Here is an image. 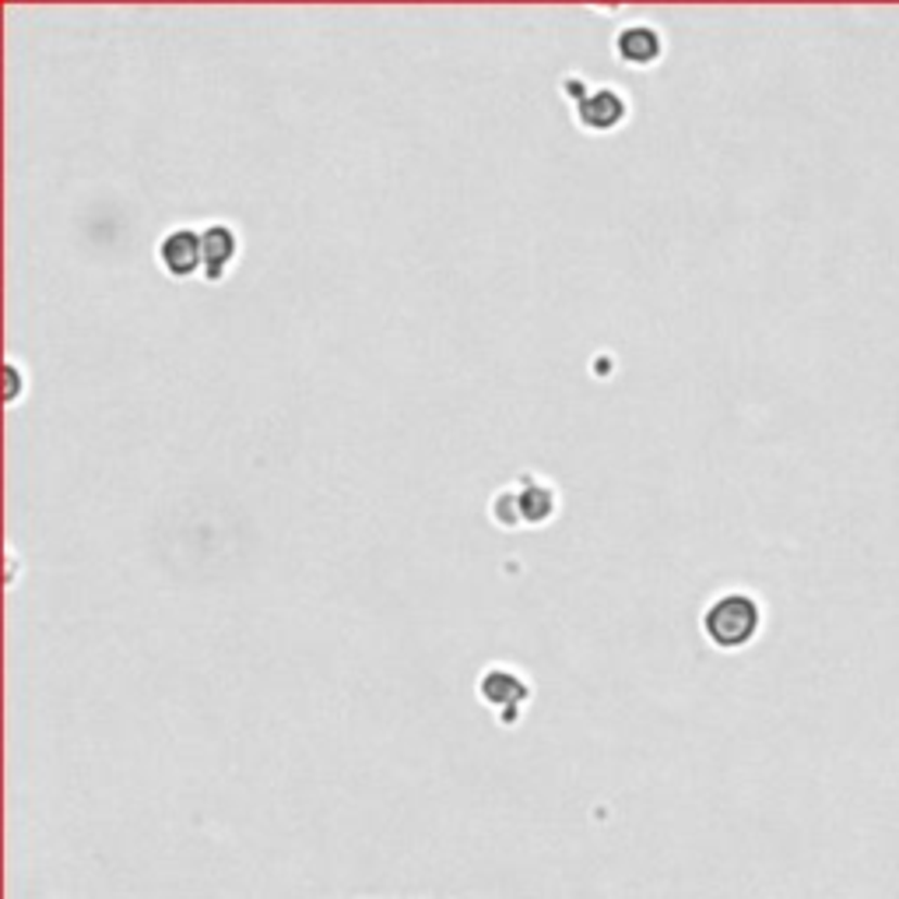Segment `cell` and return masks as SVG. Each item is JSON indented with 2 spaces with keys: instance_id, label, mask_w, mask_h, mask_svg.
<instances>
[{
  "instance_id": "cell-1",
  "label": "cell",
  "mask_w": 899,
  "mask_h": 899,
  "mask_svg": "<svg viewBox=\"0 0 899 899\" xmlns=\"http://www.w3.org/2000/svg\"><path fill=\"white\" fill-rule=\"evenodd\" d=\"M759 622H762V608L745 591H727L721 597H713L707 611H702V633L721 650L745 647L759 633Z\"/></svg>"
},
{
  "instance_id": "cell-2",
  "label": "cell",
  "mask_w": 899,
  "mask_h": 899,
  "mask_svg": "<svg viewBox=\"0 0 899 899\" xmlns=\"http://www.w3.org/2000/svg\"><path fill=\"white\" fill-rule=\"evenodd\" d=\"M577 124L591 134H608L625 124L629 116V99L622 88L616 85H587V92H583L577 102Z\"/></svg>"
},
{
  "instance_id": "cell-3",
  "label": "cell",
  "mask_w": 899,
  "mask_h": 899,
  "mask_svg": "<svg viewBox=\"0 0 899 899\" xmlns=\"http://www.w3.org/2000/svg\"><path fill=\"white\" fill-rule=\"evenodd\" d=\"M155 257L162 264V271L169 278H193L198 271H204V239L201 229L193 225H176L166 236L159 239Z\"/></svg>"
},
{
  "instance_id": "cell-4",
  "label": "cell",
  "mask_w": 899,
  "mask_h": 899,
  "mask_svg": "<svg viewBox=\"0 0 899 899\" xmlns=\"http://www.w3.org/2000/svg\"><path fill=\"white\" fill-rule=\"evenodd\" d=\"M611 47H616V56L629 67H654L664 53V36L650 22H629L616 33Z\"/></svg>"
},
{
  "instance_id": "cell-5",
  "label": "cell",
  "mask_w": 899,
  "mask_h": 899,
  "mask_svg": "<svg viewBox=\"0 0 899 899\" xmlns=\"http://www.w3.org/2000/svg\"><path fill=\"white\" fill-rule=\"evenodd\" d=\"M517 506H520V520L528 528H542L552 517L559 514V489L548 482L542 474H520L517 478Z\"/></svg>"
},
{
  "instance_id": "cell-6",
  "label": "cell",
  "mask_w": 899,
  "mask_h": 899,
  "mask_svg": "<svg viewBox=\"0 0 899 899\" xmlns=\"http://www.w3.org/2000/svg\"><path fill=\"white\" fill-rule=\"evenodd\" d=\"M201 239H204V271L201 275L207 281H221L239 257V236L232 225L212 221L201 229Z\"/></svg>"
},
{
  "instance_id": "cell-7",
  "label": "cell",
  "mask_w": 899,
  "mask_h": 899,
  "mask_svg": "<svg viewBox=\"0 0 899 899\" xmlns=\"http://www.w3.org/2000/svg\"><path fill=\"white\" fill-rule=\"evenodd\" d=\"M478 693H482L489 707H520V702L531 696V685L523 682L520 671L506 668V664H492V668H485L482 679H478Z\"/></svg>"
},
{
  "instance_id": "cell-8",
  "label": "cell",
  "mask_w": 899,
  "mask_h": 899,
  "mask_svg": "<svg viewBox=\"0 0 899 899\" xmlns=\"http://www.w3.org/2000/svg\"><path fill=\"white\" fill-rule=\"evenodd\" d=\"M489 514H492V520L499 523V528H523L520 506H517V489L514 485L499 489L496 496H492V503H489Z\"/></svg>"
},
{
  "instance_id": "cell-9",
  "label": "cell",
  "mask_w": 899,
  "mask_h": 899,
  "mask_svg": "<svg viewBox=\"0 0 899 899\" xmlns=\"http://www.w3.org/2000/svg\"><path fill=\"white\" fill-rule=\"evenodd\" d=\"M22 397V377H18V363H14V358H8V394H4V401L8 404H14Z\"/></svg>"
}]
</instances>
